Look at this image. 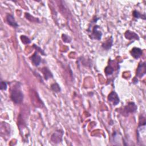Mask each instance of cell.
<instances>
[{"mask_svg":"<svg viewBox=\"0 0 146 146\" xmlns=\"http://www.w3.org/2000/svg\"><path fill=\"white\" fill-rule=\"evenodd\" d=\"M51 88L54 92H55L56 93L59 92L61 90L60 86L57 83H54L52 84L51 85Z\"/></svg>","mask_w":146,"mask_h":146,"instance_id":"cell-17","label":"cell"},{"mask_svg":"<svg viewBox=\"0 0 146 146\" xmlns=\"http://www.w3.org/2000/svg\"><path fill=\"white\" fill-rule=\"evenodd\" d=\"M6 21L10 26H11L14 28H17L18 27V25L17 22L15 21V18L13 15H11L10 14H7L6 15Z\"/></svg>","mask_w":146,"mask_h":146,"instance_id":"cell-11","label":"cell"},{"mask_svg":"<svg viewBox=\"0 0 146 146\" xmlns=\"http://www.w3.org/2000/svg\"><path fill=\"white\" fill-rule=\"evenodd\" d=\"M33 47L35 48V49L36 50V51L39 52L42 55H46V54L44 53V51H43L42 49H41L40 47H39L37 45L34 44H33Z\"/></svg>","mask_w":146,"mask_h":146,"instance_id":"cell-21","label":"cell"},{"mask_svg":"<svg viewBox=\"0 0 146 146\" xmlns=\"http://www.w3.org/2000/svg\"><path fill=\"white\" fill-rule=\"evenodd\" d=\"M63 131L61 129H58L51 136V140L55 144H58L62 141Z\"/></svg>","mask_w":146,"mask_h":146,"instance_id":"cell-4","label":"cell"},{"mask_svg":"<svg viewBox=\"0 0 146 146\" xmlns=\"http://www.w3.org/2000/svg\"><path fill=\"white\" fill-rule=\"evenodd\" d=\"M133 14V17L135 18H142V19H143L144 20L145 19V14H141L138 11H137L136 10L133 11V14Z\"/></svg>","mask_w":146,"mask_h":146,"instance_id":"cell-16","label":"cell"},{"mask_svg":"<svg viewBox=\"0 0 146 146\" xmlns=\"http://www.w3.org/2000/svg\"><path fill=\"white\" fill-rule=\"evenodd\" d=\"M113 44V38L111 36L108 39H107L106 41L103 42L102 44V47L106 50H109Z\"/></svg>","mask_w":146,"mask_h":146,"instance_id":"cell-13","label":"cell"},{"mask_svg":"<svg viewBox=\"0 0 146 146\" xmlns=\"http://www.w3.org/2000/svg\"><path fill=\"white\" fill-rule=\"evenodd\" d=\"M62 39L63 41L66 43H70L71 41V37L66 34H62Z\"/></svg>","mask_w":146,"mask_h":146,"instance_id":"cell-19","label":"cell"},{"mask_svg":"<svg viewBox=\"0 0 146 146\" xmlns=\"http://www.w3.org/2000/svg\"><path fill=\"white\" fill-rule=\"evenodd\" d=\"M145 119L143 116H140L139 117V127L145 126Z\"/></svg>","mask_w":146,"mask_h":146,"instance_id":"cell-20","label":"cell"},{"mask_svg":"<svg viewBox=\"0 0 146 146\" xmlns=\"http://www.w3.org/2000/svg\"><path fill=\"white\" fill-rule=\"evenodd\" d=\"M1 124H2L5 128H3V127L1 125V135L2 136H3V137H5L6 136H10V125L6 122H2Z\"/></svg>","mask_w":146,"mask_h":146,"instance_id":"cell-6","label":"cell"},{"mask_svg":"<svg viewBox=\"0 0 146 146\" xmlns=\"http://www.w3.org/2000/svg\"><path fill=\"white\" fill-rule=\"evenodd\" d=\"M99 28H100V26L97 25H95L93 26L92 30L91 31V34L89 35L90 38L91 39L100 40L102 39V33L101 31L98 30Z\"/></svg>","mask_w":146,"mask_h":146,"instance_id":"cell-2","label":"cell"},{"mask_svg":"<svg viewBox=\"0 0 146 146\" xmlns=\"http://www.w3.org/2000/svg\"><path fill=\"white\" fill-rule=\"evenodd\" d=\"M1 90H6L7 87V84L5 81H1Z\"/></svg>","mask_w":146,"mask_h":146,"instance_id":"cell-22","label":"cell"},{"mask_svg":"<svg viewBox=\"0 0 146 146\" xmlns=\"http://www.w3.org/2000/svg\"><path fill=\"white\" fill-rule=\"evenodd\" d=\"M146 73V64L145 62H140L136 69V76L139 78L143 77Z\"/></svg>","mask_w":146,"mask_h":146,"instance_id":"cell-5","label":"cell"},{"mask_svg":"<svg viewBox=\"0 0 146 146\" xmlns=\"http://www.w3.org/2000/svg\"><path fill=\"white\" fill-rule=\"evenodd\" d=\"M40 70L42 72L43 76H44V79L46 80H47L50 78H53L52 73L50 71V70L47 67H42Z\"/></svg>","mask_w":146,"mask_h":146,"instance_id":"cell-12","label":"cell"},{"mask_svg":"<svg viewBox=\"0 0 146 146\" xmlns=\"http://www.w3.org/2000/svg\"><path fill=\"white\" fill-rule=\"evenodd\" d=\"M108 100L110 102H112L113 103V105L114 106H116L120 102V99L118 96V95L114 91L111 92L108 95Z\"/></svg>","mask_w":146,"mask_h":146,"instance_id":"cell-7","label":"cell"},{"mask_svg":"<svg viewBox=\"0 0 146 146\" xmlns=\"http://www.w3.org/2000/svg\"><path fill=\"white\" fill-rule=\"evenodd\" d=\"M130 53L135 59H139L143 54V50L140 48L135 47L132 48Z\"/></svg>","mask_w":146,"mask_h":146,"instance_id":"cell-10","label":"cell"},{"mask_svg":"<svg viewBox=\"0 0 146 146\" xmlns=\"http://www.w3.org/2000/svg\"><path fill=\"white\" fill-rule=\"evenodd\" d=\"M21 39L23 44H29L31 43L30 39L26 35H21Z\"/></svg>","mask_w":146,"mask_h":146,"instance_id":"cell-18","label":"cell"},{"mask_svg":"<svg viewBox=\"0 0 146 146\" xmlns=\"http://www.w3.org/2000/svg\"><path fill=\"white\" fill-rule=\"evenodd\" d=\"M114 70H115L114 67L112 66V63H111V59H110L109 63H108V66L104 69V72H105L106 75L107 76L111 75L113 73Z\"/></svg>","mask_w":146,"mask_h":146,"instance_id":"cell-14","label":"cell"},{"mask_svg":"<svg viewBox=\"0 0 146 146\" xmlns=\"http://www.w3.org/2000/svg\"><path fill=\"white\" fill-rule=\"evenodd\" d=\"M30 58L32 63L35 66H38L42 61V59L40 56L38 54V51H36L32 55Z\"/></svg>","mask_w":146,"mask_h":146,"instance_id":"cell-8","label":"cell"},{"mask_svg":"<svg viewBox=\"0 0 146 146\" xmlns=\"http://www.w3.org/2000/svg\"><path fill=\"white\" fill-rule=\"evenodd\" d=\"M25 17L27 19H28L30 21L33 22H39V19L37 18L34 17L33 15H31L29 13H25Z\"/></svg>","mask_w":146,"mask_h":146,"instance_id":"cell-15","label":"cell"},{"mask_svg":"<svg viewBox=\"0 0 146 146\" xmlns=\"http://www.w3.org/2000/svg\"><path fill=\"white\" fill-rule=\"evenodd\" d=\"M137 107L136 104L134 102H129L125 106H124L123 115H125V114H126V116H127L129 113L135 112L137 111Z\"/></svg>","mask_w":146,"mask_h":146,"instance_id":"cell-3","label":"cell"},{"mask_svg":"<svg viewBox=\"0 0 146 146\" xmlns=\"http://www.w3.org/2000/svg\"><path fill=\"white\" fill-rule=\"evenodd\" d=\"M23 94L19 86L17 84L14 87L10 92L11 100L15 104H21L23 100Z\"/></svg>","mask_w":146,"mask_h":146,"instance_id":"cell-1","label":"cell"},{"mask_svg":"<svg viewBox=\"0 0 146 146\" xmlns=\"http://www.w3.org/2000/svg\"><path fill=\"white\" fill-rule=\"evenodd\" d=\"M124 36L128 40H132V39L139 40V35L136 33L130 30H127L125 32Z\"/></svg>","mask_w":146,"mask_h":146,"instance_id":"cell-9","label":"cell"}]
</instances>
